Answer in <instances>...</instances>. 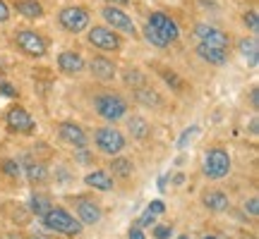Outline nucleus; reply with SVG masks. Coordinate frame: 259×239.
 <instances>
[{
	"instance_id": "6",
	"label": "nucleus",
	"mask_w": 259,
	"mask_h": 239,
	"mask_svg": "<svg viewBox=\"0 0 259 239\" xmlns=\"http://www.w3.org/2000/svg\"><path fill=\"white\" fill-rule=\"evenodd\" d=\"M15 43H17L19 50L29 57H44L46 55V48H48L46 38L41 36L38 31H31V29L17 31V34H15Z\"/></svg>"
},
{
	"instance_id": "1",
	"label": "nucleus",
	"mask_w": 259,
	"mask_h": 239,
	"mask_svg": "<svg viewBox=\"0 0 259 239\" xmlns=\"http://www.w3.org/2000/svg\"><path fill=\"white\" fill-rule=\"evenodd\" d=\"M144 36L151 46L156 48H166L170 43H176L180 36V29L178 22L166 12H151V17L147 19V27H144Z\"/></svg>"
},
{
	"instance_id": "30",
	"label": "nucleus",
	"mask_w": 259,
	"mask_h": 239,
	"mask_svg": "<svg viewBox=\"0 0 259 239\" xmlns=\"http://www.w3.org/2000/svg\"><path fill=\"white\" fill-rule=\"evenodd\" d=\"M156 222V215L154 213H149V211H144V215L139 218V222H137V227H149V225H154Z\"/></svg>"
},
{
	"instance_id": "8",
	"label": "nucleus",
	"mask_w": 259,
	"mask_h": 239,
	"mask_svg": "<svg viewBox=\"0 0 259 239\" xmlns=\"http://www.w3.org/2000/svg\"><path fill=\"white\" fill-rule=\"evenodd\" d=\"M87 38H89L92 46L101 48V50H120V46H122V38L108 27H92Z\"/></svg>"
},
{
	"instance_id": "25",
	"label": "nucleus",
	"mask_w": 259,
	"mask_h": 239,
	"mask_svg": "<svg viewBox=\"0 0 259 239\" xmlns=\"http://www.w3.org/2000/svg\"><path fill=\"white\" fill-rule=\"evenodd\" d=\"M137 98L142 103H147V105H161V98H158L154 91L144 89V86H139V89H137Z\"/></svg>"
},
{
	"instance_id": "15",
	"label": "nucleus",
	"mask_w": 259,
	"mask_h": 239,
	"mask_svg": "<svg viewBox=\"0 0 259 239\" xmlns=\"http://www.w3.org/2000/svg\"><path fill=\"white\" fill-rule=\"evenodd\" d=\"M197 55L202 60H206L209 65H223L228 60V50L219 46H204V43H199L197 46Z\"/></svg>"
},
{
	"instance_id": "16",
	"label": "nucleus",
	"mask_w": 259,
	"mask_h": 239,
	"mask_svg": "<svg viewBox=\"0 0 259 239\" xmlns=\"http://www.w3.org/2000/svg\"><path fill=\"white\" fill-rule=\"evenodd\" d=\"M77 213H79V220L84 225H96L101 220V208H99V203L94 201H79L77 203Z\"/></svg>"
},
{
	"instance_id": "21",
	"label": "nucleus",
	"mask_w": 259,
	"mask_h": 239,
	"mask_svg": "<svg viewBox=\"0 0 259 239\" xmlns=\"http://www.w3.org/2000/svg\"><path fill=\"white\" fill-rule=\"evenodd\" d=\"M149 122L144 117H132L130 119V134L135 139H147L149 137Z\"/></svg>"
},
{
	"instance_id": "24",
	"label": "nucleus",
	"mask_w": 259,
	"mask_h": 239,
	"mask_svg": "<svg viewBox=\"0 0 259 239\" xmlns=\"http://www.w3.org/2000/svg\"><path fill=\"white\" fill-rule=\"evenodd\" d=\"M48 208H51V203H48L46 196H41V194H34V196H31V211L36 213V215L44 218L48 213Z\"/></svg>"
},
{
	"instance_id": "38",
	"label": "nucleus",
	"mask_w": 259,
	"mask_h": 239,
	"mask_svg": "<svg viewBox=\"0 0 259 239\" xmlns=\"http://www.w3.org/2000/svg\"><path fill=\"white\" fill-rule=\"evenodd\" d=\"M130 0H106V5H111V8H125Z\"/></svg>"
},
{
	"instance_id": "4",
	"label": "nucleus",
	"mask_w": 259,
	"mask_h": 239,
	"mask_svg": "<svg viewBox=\"0 0 259 239\" xmlns=\"http://www.w3.org/2000/svg\"><path fill=\"white\" fill-rule=\"evenodd\" d=\"M58 22H60V27H63L65 31L82 34L84 29H89L92 17H89V12L84 8H79V5H67V8H63L58 12Z\"/></svg>"
},
{
	"instance_id": "41",
	"label": "nucleus",
	"mask_w": 259,
	"mask_h": 239,
	"mask_svg": "<svg viewBox=\"0 0 259 239\" xmlns=\"http://www.w3.org/2000/svg\"><path fill=\"white\" fill-rule=\"evenodd\" d=\"M3 70H5V65H3V60H0V74H3Z\"/></svg>"
},
{
	"instance_id": "29",
	"label": "nucleus",
	"mask_w": 259,
	"mask_h": 239,
	"mask_svg": "<svg viewBox=\"0 0 259 239\" xmlns=\"http://www.w3.org/2000/svg\"><path fill=\"white\" fill-rule=\"evenodd\" d=\"M161 77H163V79H166V84H170L173 89H180V86H183V82L178 79L176 72H168V70H163V72H161Z\"/></svg>"
},
{
	"instance_id": "33",
	"label": "nucleus",
	"mask_w": 259,
	"mask_h": 239,
	"mask_svg": "<svg viewBox=\"0 0 259 239\" xmlns=\"http://www.w3.org/2000/svg\"><path fill=\"white\" fill-rule=\"evenodd\" d=\"M0 93H3V96H10V98H15V96H17L15 86H10V84H5V82H0Z\"/></svg>"
},
{
	"instance_id": "5",
	"label": "nucleus",
	"mask_w": 259,
	"mask_h": 239,
	"mask_svg": "<svg viewBox=\"0 0 259 239\" xmlns=\"http://www.w3.org/2000/svg\"><path fill=\"white\" fill-rule=\"evenodd\" d=\"M231 172V156L223 148H209L204 156V175L209 180H221Z\"/></svg>"
},
{
	"instance_id": "14",
	"label": "nucleus",
	"mask_w": 259,
	"mask_h": 239,
	"mask_svg": "<svg viewBox=\"0 0 259 239\" xmlns=\"http://www.w3.org/2000/svg\"><path fill=\"white\" fill-rule=\"evenodd\" d=\"M58 67L65 74H79L84 70V57L79 53H74V50H63L58 55Z\"/></svg>"
},
{
	"instance_id": "26",
	"label": "nucleus",
	"mask_w": 259,
	"mask_h": 239,
	"mask_svg": "<svg viewBox=\"0 0 259 239\" xmlns=\"http://www.w3.org/2000/svg\"><path fill=\"white\" fill-rule=\"evenodd\" d=\"M242 22H245V27L250 29L252 34H257V31H259V15H257V10H247V12L242 15Z\"/></svg>"
},
{
	"instance_id": "3",
	"label": "nucleus",
	"mask_w": 259,
	"mask_h": 239,
	"mask_svg": "<svg viewBox=\"0 0 259 239\" xmlns=\"http://www.w3.org/2000/svg\"><path fill=\"white\" fill-rule=\"evenodd\" d=\"M94 110L99 112L103 119H115L125 117V112H127V103L125 98H120L118 93H101V96H96L94 98Z\"/></svg>"
},
{
	"instance_id": "10",
	"label": "nucleus",
	"mask_w": 259,
	"mask_h": 239,
	"mask_svg": "<svg viewBox=\"0 0 259 239\" xmlns=\"http://www.w3.org/2000/svg\"><path fill=\"white\" fill-rule=\"evenodd\" d=\"M5 119H8V129L10 132H15V134H31L34 132V117L29 115L22 105H15V108H10L8 115H5Z\"/></svg>"
},
{
	"instance_id": "35",
	"label": "nucleus",
	"mask_w": 259,
	"mask_h": 239,
	"mask_svg": "<svg viewBox=\"0 0 259 239\" xmlns=\"http://www.w3.org/2000/svg\"><path fill=\"white\" fill-rule=\"evenodd\" d=\"M127 237L130 239H147V237H144V232H142V227H137V225H135V227H130Z\"/></svg>"
},
{
	"instance_id": "44",
	"label": "nucleus",
	"mask_w": 259,
	"mask_h": 239,
	"mask_svg": "<svg viewBox=\"0 0 259 239\" xmlns=\"http://www.w3.org/2000/svg\"><path fill=\"white\" fill-rule=\"evenodd\" d=\"M31 239H38V237H31Z\"/></svg>"
},
{
	"instance_id": "39",
	"label": "nucleus",
	"mask_w": 259,
	"mask_h": 239,
	"mask_svg": "<svg viewBox=\"0 0 259 239\" xmlns=\"http://www.w3.org/2000/svg\"><path fill=\"white\" fill-rule=\"evenodd\" d=\"M252 105H254V108L259 105V93H257V89H252Z\"/></svg>"
},
{
	"instance_id": "34",
	"label": "nucleus",
	"mask_w": 259,
	"mask_h": 239,
	"mask_svg": "<svg viewBox=\"0 0 259 239\" xmlns=\"http://www.w3.org/2000/svg\"><path fill=\"white\" fill-rule=\"evenodd\" d=\"M10 19V8H8V3L5 0H0V24L3 22H8Z\"/></svg>"
},
{
	"instance_id": "13",
	"label": "nucleus",
	"mask_w": 259,
	"mask_h": 239,
	"mask_svg": "<svg viewBox=\"0 0 259 239\" xmlns=\"http://www.w3.org/2000/svg\"><path fill=\"white\" fill-rule=\"evenodd\" d=\"M89 70H92V74L99 79V82H111V79H115V72H118L115 65H113V60H108V57H103V55L92 57Z\"/></svg>"
},
{
	"instance_id": "37",
	"label": "nucleus",
	"mask_w": 259,
	"mask_h": 239,
	"mask_svg": "<svg viewBox=\"0 0 259 239\" xmlns=\"http://www.w3.org/2000/svg\"><path fill=\"white\" fill-rule=\"evenodd\" d=\"M125 82H127V84H132V82H135V84H139V82H142V77H139V74H137V70H130V74H127V77H125Z\"/></svg>"
},
{
	"instance_id": "31",
	"label": "nucleus",
	"mask_w": 259,
	"mask_h": 239,
	"mask_svg": "<svg viewBox=\"0 0 259 239\" xmlns=\"http://www.w3.org/2000/svg\"><path fill=\"white\" fill-rule=\"evenodd\" d=\"M197 132H199V127H190V129L185 132V134L180 137V141H178V146H180V148H185V146H187V141H190V139H192L194 134H197Z\"/></svg>"
},
{
	"instance_id": "42",
	"label": "nucleus",
	"mask_w": 259,
	"mask_h": 239,
	"mask_svg": "<svg viewBox=\"0 0 259 239\" xmlns=\"http://www.w3.org/2000/svg\"><path fill=\"white\" fill-rule=\"evenodd\" d=\"M204 239H219V237H213V234H206V237H204Z\"/></svg>"
},
{
	"instance_id": "7",
	"label": "nucleus",
	"mask_w": 259,
	"mask_h": 239,
	"mask_svg": "<svg viewBox=\"0 0 259 239\" xmlns=\"http://www.w3.org/2000/svg\"><path fill=\"white\" fill-rule=\"evenodd\" d=\"M96 146H99V151L108 153V156H118L122 148H125V137H122L118 129L101 127L96 132Z\"/></svg>"
},
{
	"instance_id": "20",
	"label": "nucleus",
	"mask_w": 259,
	"mask_h": 239,
	"mask_svg": "<svg viewBox=\"0 0 259 239\" xmlns=\"http://www.w3.org/2000/svg\"><path fill=\"white\" fill-rule=\"evenodd\" d=\"M238 50H240V55L247 60V63L254 67L259 60L257 55V36H250V38H242L240 43H238Z\"/></svg>"
},
{
	"instance_id": "18",
	"label": "nucleus",
	"mask_w": 259,
	"mask_h": 239,
	"mask_svg": "<svg viewBox=\"0 0 259 239\" xmlns=\"http://www.w3.org/2000/svg\"><path fill=\"white\" fill-rule=\"evenodd\" d=\"M84 182L94 187V189H99V192H111L113 189V180L108 172H103V170H94L89 175L84 177Z\"/></svg>"
},
{
	"instance_id": "2",
	"label": "nucleus",
	"mask_w": 259,
	"mask_h": 239,
	"mask_svg": "<svg viewBox=\"0 0 259 239\" xmlns=\"http://www.w3.org/2000/svg\"><path fill=\"white\" fill-rule=\"evenodd\" d=\"M44 225L48 230L58 232V234H65V237H77L82 232V222L74 218L72 213H67L60 206H51L48 213L44 215Z\"/></svg>"
},
{
	"instance_id": "11",
	"label": "nucleus",
	"mask_w": 259,
	"mask_h": 239,
	"mask_svg": "<svg viewBox=\"0 0 259 239\" xmlns=\"http://www.w3.org/2000/svg\"><path fill=\"white\" fill-rule=\"evenodd\" d=\"M194 36L199 38V43H204V46H219L226 48V50H228V43H231L228 34H223L221 29L211 27V24H197L194 27Z\"/></svg>"
},
{
	"instance_id": "22",
	"label": "nucleus",
	"mask_w": 259,
	"mask_h": 239,
	"mask_svg": "<svg viewBox=\"0 0 259 239\" xmlns=\"http://www.w3.org/2000/svg\"><path fill=\"white\" fill-rule=\"evenodd\" d=\"M111 167H113V175H118V177H122V180H127L130 175H132V160H127V158H115L111 163Z\"/></svg>"
},
{
	"instance_id": "32",
	"label": "nucleus",
	"mask_w": 259,
	"mask_h": 239,
	"mask_svg": "<svg viewBox=\"0 0 259 239\" xmlns=\"http://www.w3.org/2000/svg\"><path fill=\"white\" fill-rule=\"evenodd\" d=\"M147 211L154 213V215H161V213L166 211V206H163V201H151V203L147 206Z\"/></svg>"
},
{
	"instance_id": "40",
	"label": "nucleus",
	"mask_w": 259,
	"mask_h": 239,
	"mask_svg": "<svg viewBox=\"0 0 259 239\" xmlns=\"http://www.w3.org/2000/svg\"><path fill=\"white\" fill-rule=\"evenodd\" d=\"M250 132H252V134H257V117L252 119V125H250Z\"/></svg>"
},
{
	"instance_id": "19",
	"label": "nucleus",
	"mask_w": 259,
	"mask_h": 239,
	"mask_svg": "<svg viewBox=\"0 0 259 239\" xmlns=\"http://www.w3.org/2000/svg\"><path fill=\"white\" fill-rule=\"evenodd\" d=\"M202 203H204V208H209L213 213H221L228 208V196L223 192H206L202 196Z\"/></svg>"
},
{
	"instance_id": "28",
	"label": "nucleus",
	"mask_w": 259,
	"mask_h": 239,
	"mask_svg": "<svg viewBox=\"0 0 259 239\" xmlns=\"http://www.w3.org/2000/svg\"><path fill=\"white\" fill-rule=\"evenodd\" d=\"M170 234H173V227H170V225H156V227H154V237L156 239H170Z\"/></svg>"
},
{
	"instance_id": "43",
	"label": "nucleus",
	"mask_w": 259,
	"mask_h": 239,
	"mask_svg": "<svg viewBox=\"0 0 259 239\" xmlns=\"http://www.w3.org/2000/svg\"><path fill=\"white\" fill-rule=\"evenodd\" d=\"M180 239H190V237H185V234H183V237H180Z\"/></svg>"
},
{
	"instance_id": "36",
	"label": "nucleus",
	"mask_w": 259,
	"mask_h": 239,
	"mask_svg": "<svg viewBox=\"0 0 259 239\" xmlns=\"http://www.w3.org/2000/svg\"><path fill=\"white\" fill-rule=\"evenodd\" d=\"M245 211H250L252 215H257V213H259V201H257V199H250V201L245 203Z\"/></svg>"
},
{
	"instance_id": "12",
	"label": "nucleus",
	"mask_w": 259,
	"mask_h": 239,
	"mask_svg": "<svg viewBox=\"0 0 259 239\" xmlns=\"http://www.w3.org/2000/svg\"><path fill=\"white\" fill-rule=\"evenodd\" d=\"M58 132H60V139L63 141H67V144H72V146L77 148H84L87 146V132H84L79 125H74V122H63L60 127H58Z\"/></svg>"
},
{
	"instance_id": "27",
	"label": "nucleus",
	"mask_w": 259,
	"mask_h": 239,
	"mask_svg": "<svg viewBox=\"0 0 259 239\" xmlns=\"http://www.w3.org/2000/svg\"><path fill=\"white\" fill-rule=\"evenodd\" d=\"M3 172L10 177H19V165H17V160H3Z\"/></svg>"
},
{
	"instance_id": "9",
	"label": "nucleus",
	"mask_w": 259,
	"mask_h": 239,
	"mask_svg": "<svg viewBox=\"0 0 259 239\" xmlns=\"http://www.w3.org/2000/svg\"><path fill=\"white\" fill-rule=\"evenodd\" d=\"M101 15H103V19L108 22V29H113V31H122V34H130V36H135V34H137L132 17H130L127 12H122L120 8H111V5H106Z\"/></svg>"
},
{
	"instance_id": "17",
	"label": "nucleus",
	"mask_w": 259,
	"mask_h": 239,
	"mask_svg": "<svg viewBox=\"0 0 259 239\" xmlns=\"http://www.w3.org/2000/svg\"><path fill=\"white\" fill-rule=\"evenodd\" d=\"M15 10L27 19H41L44 17V5L38 0H15Z\"/></svg>"
},
{
	"instance_id": "23",
	"label": "nucleus",
	"mask_w": 259,
	"mask_h": 239,
	"mask_svg": "<svg viewBox=\"0 0 259 239\" xmlns=\"http://www.w3.org/2000/svg\"><path fill=\"white\" fill-rule=\"evenodd\" d=\"M27 177L31 182H46L48 170L41 163H31V165H27Z\"/></svg>"
}]
</instances>
